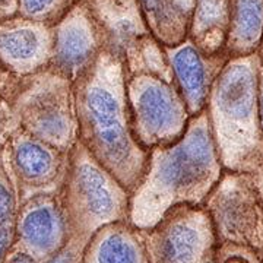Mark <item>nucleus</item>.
<instances>
[{"label":"nucleus","mask_w":263,"mask_h":263,"mask_svg":"<svg viewBox=\"0 0 263 263\" xmlns=\"http://www.w3.org/2000/svg\"><path fill=\"white\" fill-rule=\"evenodd\" d=\"M214 167L211 138L203 127H197L176 148L161 154L143 193L145 208L160 211L176 199L193 195L206 183Z\"/></svg>","instance_id":"f257e3e1"},{"label":"nucleus","mask_w":263,"mask_h":263,"mask_svg":"<svg viewBox=\"0 0 263 263\" xmlns=\"http://www.w3.org/2000/svg\"><path fill=\"white\" fill-rule=\"evenodd\" d=\"M256 73L249 63H234L222 73L215 95L216 116L228 142L230 155L245 152L256 135Z\"/></svg>","instance_id":"f03ea898"},{"label":"nucleus","mask_w":263,"mask_h":263,"mask_svg":"<svg viewBox=\"0 0 263 263\" xmlns=\"http://www.w3.org/2000/svg\"><path fill=\"white\" fill-rule=\"evenodd\" d=\"M86 111L101 158L113 170L126 174L124 171L130 168L133 162V148L113 85L107 81H97L91 85L86 94Z\"/></svg>","instance_id":"7ed1b4c3"},{"label":"nucleus","mask_w":263,"mask_h":263,"mask_svg":"<svg viewBox=\"0 0 263 263\" xmlns=\"http://www.w3.org/2000/svg\"><path fill=\"white\" fill-rule=\"evenodd\" d=\"M133 101L138 120L148 141L171 136L180 129L181 108L165 85L145 79L135 85Z\"/></svg>","instance_id":"20e7f679"},{"label":"nucleus","mask_w":263,"mask_h":263,"mask_svg":"<svg viewBox=\"0 0 263 263\" xmlns=\"http://www.w3.org/2000/svg\"><path fill=\"white\" fill-rule=\"evenodd\" d=\"M173 65L187 101L199 107L206 91V70L199 53L190 46L180 48L173 56Z\"/></svg>","instance_id":"39448f33"},{"label":"nucleus","mask_w":263,"mask_h":263,"mask_svg":"<svg viewBox=\"0 0 263 263\" xmlns=\"http://www.w3.org/2000/svg\"><path fill=\"white\" fill-rule=\"evenodd\" d=\"M78 187L86 209L97 218L113 215L116 197L104 176L92 165H82L78 173Z\"/></svg>","instance_id":"423d86ee"},{"label":"nucleus","mask_w":263,"mask_h":263,"mask_svg":"<svg viewBox=\"0 0 263 263\" xmlns=\"http://www.w3.org/2000/svg\"><path fill=\"white\" fill-rule=\"evenodd\" d=\"M92 34L84 19H72L59 32L57 56L69 69L82 66L92 51Z\"/></svg>","instance_id":"0eeeda50"},{"label":"nucleus","mask_w":263,"mask_h":263,"mask_svg":"<svg viewBox=\"0 0 263 263\" xmlns=\"http://www.w3.org/2000/svg\"><path fill=\"white\" fill-rule=\"evenodd\" d=\"M263 29V0H234L233 38L238 47L254 46Z\"/></svg>","instance_id":"6e6552de"},{"label":"nucleus","mask_w":263,"mask_h":263,"mask_svg":"<svg viewBox=\"0 0 263 263\" xmlns=\"http://www.w3.org/2000/svg\"><path fill=\"white\" fill-rule=\"evenodd\" d=\"M41 38L37 31L21 28L0 32V53L13 62H29L38 56Z\"/></svg>","instance_id":"1a4fd4ad"},{"label":"nucleus","mask_w":263,"mask_h":263,"mask_svg":"<svg viewBox=\"0 0 263 263\" xmlns=\"http://www.w3.org/2000/svg\"><path fill=\"white\" fill-rule=\"evenodd\" d=\"M24 237L37 249L51 247L57 234V219L48 208H37L25 216L22 224Z\"/></svg>","instance_id":"9d476101"},{"label":"nucleus","mask_w":263,"mask_h":263,"mask_svg":"<svg viewBox=\"0 0 263 263\" xmlns=\"http://www.w3.org/2000/svg\"><path fill=\"white\" fill-rule=\"evenodd\" d=\"M199 243V234L192 227H173L164 243V257L168 263H193Z\"/></svg>","instance_id":"9b49d317"},{"label":"nucleus","mask_w":263,"mask_h":263,"mask_svg":"<svg viewBox=\"0 0 263 263\" xmlns=\"http://www.w3.org/2000/svg\"><path fill=\"white\" fill-rule=\"evenodd\" d=\"M16 164L27 176L37 179L47 173L51 167V157L47 151L37 143L25 142L16 151Z\"/></svg>","instance_id":"f8f14e48"},{"label":"nucleus","mask_w":263,"mask_h":263,"mask_svg":"<svg viewBox=\"0 0 263 263\" xmlns=\"http://www.w3.org/2000/svg\"><path fill=\"white\" fill-rule=\"evenodd\" d=\"M98 263H136V252L124 237L110 235L98 249Z\"/></svg>","instance_id":"ddd939ff"},{"label":"nucleus","mask_w":263,"mask_h":263,"mask_svg":"<svg viewBox=\"0 0 263 263\" xmlns=\"http://www.w3.org/2000/svg\"><path fill=\"white\" fill-rule=\"evenodd\" d=\"M224 18L222 0H199L196 12V25L199 31H208L218 25Z\"/></svg>","instance_id":"4468645a"},{"label":"nucleus","mask_w":263,"mask_h":263,"mask_svg":"<svg viewBox=\"0 0 263 263\" xmlns=\"http://www.w3.org/2000/svg\"><path fill=\"white\" fill-rule=\"evenodd\" d=\"M37 129L41 135L50 139H62L66 133V120L63 114L56 110H50L40 114L37 120Z\"/></svg>","instance_id":"2eb2a0df"},{"label":"nucleus","mask_w":263,"mask_h":263,"mask_svg":"<svg viewBox=\"0 0 263 263\" xmlns=\"http://www.w3.org/2000/svg\"><path fill=\"white\" fill-rule=\"evenodd\" d=\"M148 12L154 15V18L158 22L161 21H168L170 8H171V0H142Z\"/></svg>","instance_id":"dca6fc26"},{"label":"nucleus","mask_w":263,"mask_h":263,"mask_svg":"<svg viewBox=\"0 0 263 263\" xmlns=\"http://www.w3.org/2000/svg\"><path fill=\"white\" fill-rule=\"evenodd\" d=\"M10 206H12V199H10L9 192L0 184V227L8 221Z\"/></svg>","instance_id":"f3484780"},{"label":"nucleus","mask_w":263,"mask_h":263,"mask_svg":"<svg viewBox=\"0 0 263 263\" xmlns=\"http://www.w3.org/2000/svg\"><path fill=\"white\" fill-rule=\"evenodd\" d=\"M53 0H22V6L29 15H38L48 9Z\"/></svg>","instance_id":"a211bd4d"},{"label":"nucleus","mask_w":263,"mask_h":263,"mask_svg":"<svg viewBox=\"0 0 263 263\" xmlns=\"http://www.w3.org/2000/svg\"><path fill=\"white\" fill-rule=\"evenodd\" d=\"M10 263H34V260H32V257H29L28 254L19 253L12 259V262Z\"/></svg>","instance_id":"6ab92c4d"},{"label":"nucleus","mask_w":263,"mask_h":263,"mask_svg":"<svg viewBox=\"0 0 263 263\" xmlns=\"http://www.w3.org/2000/svg\"><path fill=\"white\" fill-rule=\"evenodd\" d=\"M8 240H9L8 233H6V231H0V256L3 254L6 246H8Z\"/></svg>","instance_id":"aec40b11"},{"label":"nucleus","mask_w":263,"mask_h":263,"mask_svg":"<svg viewBox=\"0 0 263 263\" xmlns=\"http://www.w3.org/2000/svg\"><path fill=\"white\" fill-rule=\"evenodd\" d=\"M70 262V257L67 256V254H62V256H57V257H54L51 262L48 263H69Z\"/></svg>","instance_id":"412c9836"},{"label":"nucleus","mask_w":263,"mask_h":263,"mask_svg":"<svg viewBox=\"0 0 263 263\" xmlns=\"http://www.w3.org/2000/svg\"><path fill=\"white\" fill-rule=\"evenodd\" d=\"M260 116H262V123H263V91L260 95Z\"/></svg>","instance_id":"4be33fe9"}]
</instances>
